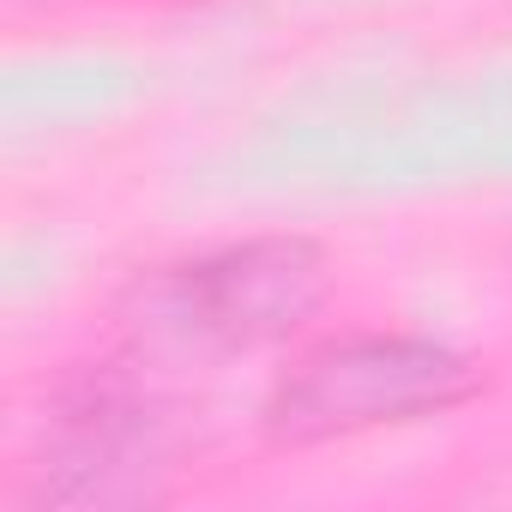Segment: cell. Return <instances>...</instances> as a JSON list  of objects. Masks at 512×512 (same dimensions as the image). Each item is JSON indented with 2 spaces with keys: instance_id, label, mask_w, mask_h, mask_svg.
Here are the masks:
<instances>
[{
  "instance_id": "obj_1",
  "label": "cell",
  "mask_w": 512,
  "mask_h": 512,
  "mask_svg": "<svg viewBox=\"0 0 512 512\" xmlns=\"http://www.w3.org/2000/svg\"><path fill=\"white\" fill-rule=\"evenodd\" d=\"M476 392V368L428 338H350L308 356L266 404V428L284 446L362 434L380 422H416Z\"/></svg>"
},
{
  "instance_id": "obj_2",
  "label": "cell",
  "mask_w": 512,
  "mask_h": 512,
  "mask_svg": "<svg viewBox=\"0 0 512 512\" xmlns=\"http://www.w3.org/2000/svg\"><path fill=\"white\" fill-rule=\"evenodd\" d=\"M326 296V260L308 241H247L169 272L151 290L163 326L199 344H266L296 332Z\"/></svg>"
}]
</instances>
